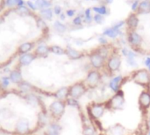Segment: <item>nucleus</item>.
I'll return each mask as SVG.
<instances>
[{"label": "nucleus", "mask_w": 150, "mask_h": 135, "mask_svg": "<svg viewBox=\"0 0 150 135\" xmlns=\"http://www.w3.org/2000/svg\"><path fill=\"white\" fill-rule=\"evenodd\" d=\"M98 40H99V42L101 43V45H103V46H105V45L107 44V40H106L105 37H104V36L99 37V38H98Z\"/></svg>", "instance_id": "40"}, {"label": "nucleus", "mask_w": 150, "mask_h": 135, "mask_svg": "<svg viewBox=\"0 0 150 135\" xmlns=\"http://www.w3.org/2000/svg\"><path fill=\"white\" fill-rule=\"evenodd\" d=\"M40 17H42V18L47 19V20H51L52 18H53V11L50 8L40 10Z\"/></svg>", "instance_id": "20"}, {"label": "nucleus", "mask_w": 150, "mask_h": 135, "mask_svg": "<svg viewBox=\"0 0 150 135\" xmlns=\"http://www.w3.org/2000/svg\"><path fill=\"white\" fill-rule=\"evenodd\" d=\"M124 132H125L124 127L118 124V125L112 126L109 129V131L107 132V134L108 135H124Z\"/></svg>", "instance_id": "12"}, {"label": "nucleus", "mask_w": 150, "mask_h": 135, "mask_svg": "<svg viewBox=\"0 0 150 135\" xmlns=\"http://www.w3.org/2000/svg\"><path fill=\"white\" fill-rule=\"evenodd\" d=\"M73 24H74L75 26H80V25L82 24V18H81V17H76V18H75L74 20H73Z\"/></svg>", "instance_id": "38"}, {"label": "nucleus", "mask_w": 150, "mask_h": 135, "mask_svg": "<svg viewBox=\"0 0 150 135\" xmlns=\"http://www.w3.org/2000/svg\"><path fill=\"white\" fill-rule=\"evenodd\" d=\"M106 104L105 102L104 103H92L89 108V114L90 116L94 119V120H97L100 118L103 117L104 110H106Z\"/></svg>", "instance_id": "3"}, {"label": "nucleus", "mask_w": 150, "mask_h": 135, "mask_svg": "<svg viewBox=\"0 0 150 135\" xmlns=\"http://www.w3.org/2000/svg\"><path fill=\"white\" fill-rule=\"evenodd\" d=\"M11 78H12V81L17 82V81H18L20 79V74L18 72H17V71H14V72H12L11 74Z\"/></svg>", "instance_id": "31"}, {"label": "nucleus", "mask_w": 150, "mask_h": 135, "mask_svg": "<svg viewBox=\"0 0 150 135\" xmlns=\"http://www.w3.org/2000/svg\"><path fill=\"white\" fill-rule=\"evenodd\" d=\"M85 18H86V21L91 22V9H87L85 11Z\"/></svg>", "instance_id": "37"}, {"label": "nucleus", "mask_w": 150, "mask_h": 135, "mask_svg": "<svg viewBox=\"0 0 150 135\" xmlns=\"http://www.w3.org/2000/svg\"><path fill=\"white\" fill-rule=\"evenodd\" d=\"M123 81H124V77L122 76H116L110 80L109 88L114 93H116L119 89H121L120 88H121V84L123 83Z\"/></svg>", "instance_id": "10"}, {"label": "nucleus", "mask_w": 150, "mask_h": 135, "mask_svg": "<svg viewBox=\"0 0 150 135\" xmlns=\"http://www.w3.org/2000/svg\"><path fill=\"white\" fill-rule=\"evenodd\" d=\"M82 133H83V135H95L96 134V130L92 125H85L84 127H83Z\"/></svg>", "instance_id": "26"}, {"label": "nucleus", "mask_w": 150, "mask_h": 135, "mask_svg": "<svg viewBox=\"0 0 150 135\" xmlns=\"http://www.w3.org/2000/svg\"><path fill=\"white\" fill-rule=\"evenodd\" d=\"M144 63H145V65L148 68L149 70H150V57H147L145 59V61H144Z\"/></svg>", "instance_id": "42"}, {"label": "nucleus", "mask_w": 150, "mask_h": 135, "mask_svg": "<svg viewBox=\"0 0 150 135\" xmlns=\"http://www.w3.org/2000/svg\"><path fill=\"white\" fill-rule=\"evenodd\" d=\"M35 5H36L37 8L40 9V10L48 9L52 5L51 2L48 1V0H36Z\"/></svg>", "instance_id": "17"}, {"label": "nucleus", "mask_w": 150, "mask_h": 135, "mask_svg": "<svg viewBox=\"0 0 150 135\" xmlns=\"http://www.w3.org/2000/svg\"><path fill=\"white\" fill-rule=\"evenodd\" d=\"M49 48L47 47L46 45H40L38 46V48H36L35 53L39 55H48V53L49 52Z\"/></svg>", "instance_id": "22"}, {"label": "nucleus", "mask_w": 150, "mask_h": 135, "mask_svg": "<svg viewBox=\"0 0 150 135\" xmlns=\"http://www.w3.org/2000/svg\"><path fill=\"white\" fill-rule=\"evenodd\" d=\"M55 97L59 99V100H63V99H67L69 97V88L63 87L61 88L60 89L55 92Z\"/></svg>", "instance_id": "15"}, {"label": "nucleus", "mask_w": 150, "mask_h": 135, "mask_svg": "<svg viewBox=\"0 0 150 135\" xmlns=\"http://www.w3.org/2000/svg\"><path fill=\"white\" fill-rule=\"evenodd\" d=\"M61 127L57 124H52L48 128V135H59Z\"/></svg>", "instance_id": "21"}, {"label": "nucleus", "mask_w": 150, "mask_h": 135, "mask_svg": "<svg viewBox=\"0 0 150 135\" xmlns=\"http://www.w3.org/2000/svg\"><path fill=\"white\" fill-rule=\"evenodd\" d=\"M66 104L71 107H79V103L77 101V99L73 98V97H68L66 99Z\"/></svg>", "instance_id": "28"}, {"label": "nucleus", "mask_w": 150, "mask_h": 135, "mask_svg": "<svg viewBox=\"0 0 150 135\" xmlns=\"http://www.w3.org/2000/svg\"><path fill=\"white\" fill-rule=\"evenodd\" d=\"M50 110L55 118H61L65 110V103L61 100L55 101L50 105Z\"/></svg>", "instance_id": "6"}, {"label": "nucleus", "mask_w": 150, "mask_h": 135, "mask_svg": "<svg viewBox=\"0 0 150 135\" xmlns=\"http://www.w3.org/2000/svg\"><path fill=\"white\" fill-rule=\"evenodd\" d=\"M137 8H139V3H138V1H135V2L133 4V5H132V10H133V11H136Z\"/></svg>", "instance_id": "44"}, {"label": "nucleus", "mask_w": 150, "mask_h": 135, "mask_svg": "<svg viewBox=\"0 0 150 135\" xmlns=\"http://www.w3.org/2000/svg\"><path fill=\"white\" fill-rule=\"evenodd\" d=\"M3 21H4V20H3V18H2L1 17H0V25H1V24L3 23Z\"/></svg>", "instance_id": "50"}, {"label": "nucleus", "mask_w": 150, "mask_h": 135, "mask_svg": "<svg viewBox=\"0 0 150 135\" xmlns=\"http://www.w3.org/2000/svg\"><path fill=\"white\" fill-rule=\"evenodd\" d=\"M126 24L128 26V27L131 29H135L138 27L139 24V19L136 17L135 14H131L129 17H128L127 20H126Z\"/></svg>", "instance_id": "14"}, {"label": "nucleus", "mask_w": 150, "mask_h": 135, "mask_svg": "<svg viewBox=\"0 0 150 135\" xmlns=\"http://www.w3.org/2000/svg\"><path fill=\"white\" fill-rule=\"evenodd\" d=\"M139 105L141 110H147L150 107V92L144 91L139 97Z\"/></svg>", "instance_id": "9"}, {"label": "nucleus", "mask_w": 150, "mask_h": 135, "mask_svg": "<svg viewBox=\"0 0 150 135\" xmlns=\"http://www.w3.org/2000/svg\"><path fill=\"white\" fill-rule=\"evenodd\" d=\"M65 51H66V55H67L71 60H78V59H80V58L82 57V53H80L79 51H77V50L72 48H70V47H69Z\"/></svg>", "instance_id": "13"}, {"label": "nucleus", "mask_w": 150, "mask_h": 135, "mask_svg": "<svg viewBox=\"0 0 150 135\" xmlns=\"http://www.w3.org/2000/svg\"><path fill=\"white\" fill-rule=\"evenodd\" d=\"M16 1H17V6L18 7L24 5V0H16Z\"/></svg>", "instance_id": "46"}, {"label": "nucleus", "mask_w": 150, "mask_h": 135, "mask_svg": "<svg viewBox=\"0 0 150 135\" xmlns=\"http://www.w3.org/2000/svg\"><path fill=\"white\" fill-rule=\"evenodd\" d=\"M106 2L108 3V4H111V3L113 2V0H106Z\"/></svg>", "instance_id": "49"}, {"label": "nucleus", "mask_w": 150, "mask_h": 135, "mask_svg": "<svg viewBox=\"0 0 150 135\" xmlns=\"http://www.w3.org/2000/svg\"><path fill=\"white\" fill-rule=\"evenodd\" d=\"M54 12H55L56 15H60V14L61 13V6L55 5V6L54 7Z\"/></svg>", "instance_id": "39"}, {"label": "nucleus", "mask_w": 150, "mask_h": 135, "mask_svg": "<svg viewBox=\"0 0 150 135\" xmlns=\"http://www.w3.org/2000/svg\"><path fill=\"white\" fill-rule=\"evenodd\" d=\"M103 34L105 35V36H108V37H110V38L114 39V38L118 37L119 34H121V33H120L119 30H117V29L112 27V28H107V29H105V30L104 31Z\"/></svg>", "instance_id": "16"}, {"label": "nucleus", "mask_w": 150, "mask_h": 135, "mask_svg": "<svg viewBox=\"0 0 150 135\" xmlns=\"http://www.w3.org/2000/svg\"><path fill=\"white\" fill-rule=\"evenodd\" d=\"M104 59L100 56L96 52H93L90 55V62H91V65L96 70H98V69H101V68L104 67Z\"/></svg>", "instance_id": "8"}, {"label": "nucleus", "mask_w": 150, "mask_h": 135, "mask_svg": "<svg viewBox=\"0 0 150 135\" xmlns=\"http://www.w3.org/2000/svg\"><path fill=\"white\" fill-rule=\"evenodd\" d=\"M86 91L87 87L84 84V82H76L69 88V97L78 99L86 93Z\"/></svg>", "instance_id": "5"}, {"label": "nucleus", "mask_w": 150, "mask_h": 135, "mask_svg": "<svg viewBox=\"0 0 150 135\" xmlns=\"http://www.w3.org/2000/svg\"><path fill=\"white\" fill-rule=\"evenodd\" d=\"M127 40H128V41H129V43L132 45L133 47H134V48L140 47L141 42H142L141 36L138 33L134 32V31H132V32H130L129 33H128Z\"/></svg>", "instance_id": "11"}, {"label": "nucleus", "mask_w": 150, "mask_h": 135, "mask_svg": "<svg viewBox=\"0 0 150 135\" xmlns=\"http://www.w3.org/2000/svg\"><path fill=\"white\" fill-rule=\"evenodd\" d=\"M16 12L18 14H28L29 13V9H28V7L23 5V6H20V7H17Z\"/></svg>", "instance_id": "29"}, {"label": "nucleus", "mask_w": 150, "mask_h": 135, "mask_svg": "<svg viewBox=\"0 0 150 135\" xmlns=\"http://www.w3.org/2000/svg\"><path fill=\"white\" fill-rule=\"evenodd\" d=\"M132 79L135 83L146 89H148L150 86V73L147 70L141 69V70H136L133 74Z\"/></svg>", "instance_id": "1"}, {"label": "nucleus", "mask_w": 150, "mask_h": 135, "mask_svg": "<svg viewBox=\"0 0 150 135\" xmlns=\"http://www.w3.org/2000/svg\"><path fill=\"white\" fill-rule=\"evenodd\" d=\"M102 79V76L101 74L96 70H92L91 71L88 72L87 76L85 78V85H86L87 88L90 89H94L97 88L98 86V84L100 83Z\"/></svg>", "instance_id": "4"}, {"label": "nucleus", "mask_w": 150, "mask_h": 135, "mask_svg": "<svg viewBox=\"0 0 150 135\" xmlns=\"http://www.w3.org/2000/svg\"><path fill=\"white\" fill-rule=\"evenodd\" d=\"M5 5L8 7H13L17 5V1L16 0H5Z\"/></svg>", "instance_id": "35"}, {"label": "nucleus", "mask_w": 150, "mask_h": 135, "mask_svg": "<svg viewBox=\"0 0 150 135\" xmlns=\"http://www.w3.org/2000/svg\"><path fill=\"white\" fill-rule=\"evenodd\" d=\"M34 59V56L32 54H25L19 58V62L22 65H28L30 64Z\"/></svg>", "instance_id": "18"}, {"label": "nucleus", "mask_w": 150, "mask_h": 135, "mask_svg": "<svg viewBox=\"0 0 150 135\" xmlns=\"http://www.w3.org/2000/svg\"><path fill=\"white\" fill-rule=\"evenodd\" d=\"M139 12L140 13H148L150 12V2L149 1H143L139 5Z\"/></svg>", "instance_id": "19"}, {"label": "nucleus", "mask_w": 150, "mask_h": 135, "mask_svg": "<svg viewBox=\"0 0 150 135\" xmlns=\"http://www.w3.org/2000/svg\"><path fill=\"white\" fill-rule=\"evenodd\" d=\"M60 18H61V19L64 20V19H65V15H64L63 13H61L60 14Z\"/></svg>", "instance_id": "47"}, {"label": "nucleus", "mask_w": 150, "mask_h": 135, "mask_svg": "<svg viewBox=\"0 0 150 135\" xmlns=\"http://www.w3.org/2000/svg\"><path fill=\"white\" fill-rule=\"evenodd\" d=\"M27 7H28L29 9H31V10H33V11H36V10L38 9L37 6H36V5H35L33 2L30 1V0L27 1Z\"/></svg>", "instance_id": "32"}, {"label": "nucleus", "mask_w": 150, "mask_h": 135, "mask_svg": "<svg viewBox=\"0 0 150 135\" xmlns=\"http://www.w3.org/2000/svg\"><path fill=\"white\" fill-rule=\"evenodd\" d=\"M94 20H95L96 23L101 24L102 22H103V20H104V18H103L102 15H100V14H96V15L94 16Z\"/></svg>", "instance_id": "34"}, {"label": "nucleus", "mask_w": 150, "mask_h": 135, "mask_svg": "<svg viewBox=\"0 0 150 135\" xmlns=\"http://www.w3.org/2000/svg\"><path fill=\"white\" fill-rule=\"evenodd\" d=\"M54 27H55V30L56 31V32H58V33H64L66 31V26L65 25H63L62 23H61L60 21H58V20H56L55 23H54Z\"/></svg>", "instance_id": "25"}, {"label": "nucleus", "mask_w": 150, "mask_h": 135, "mask_svg": "<svg viewBox=\"0 0 150 135\" xmlns=\"http://www.w3.org/2000/svg\"><path fill=\"white\" fill-rule=\"evenodd\" d=\"M124 104H125V98H124V91L122 89H119L112 98L105 102L106 108L111 110H122Z\"/></svg>", "instance_id": "2"}, {"label": "nucleus", "mask_w": 150, "mask_h": 135, "mask_svg": "<svg viewBox=\"0 0 150 135\" xmlns=\"http://www.w3.org/2000/svg\"><path fill=\"white\" fill-rule=\"evenodd\" d=\"M127 58V63L129 64L131 67H137V63L134 60V58H132V57H126Z\"/></svg>", "instance_id": "33"}, {"label": "nucleus", "mask_w": 150, "mask_h": 135, "mask_svg": "<svg viewBox=\"0 0 150 135\" xmlns=\"http://www.w3.org/2000/svg\"><path fill=\"white\" fill-rule=\"evenodd\" d=\"M96 53H97L100 56H102L104 60L108 57V55H109V48L105 47V46H102L101 48H97L96 51Z\"/></svg>", "instance_id": "23"}, {"label": "nucleus", "mask_w": 150, "mask_h": 135, "mask_svg": "<svg viewBox=\"0 0 150 135\" xmlns=\"http://www.w3.org/2000/svg\"><path fill=\"white\" fill-rule=\"evenodd\" d=\"M122 55H124V56H125V57H127V55H128V53H129V50H128L127 48H122Z\"/></svg>", "instance_id": "45"}, {"label": "nucleus", "mask_w": 150, "mask_h": 135, "mask_svg": "<svg viewBox=\"0 0 150 135\" xmlns=\"http://www.w3.org/2000/svg\"><path fill=\"white\" fill-rule=\"evenodd\" d=\"M37 26L40 28H46L47 27L46 23L44 22V20H42V19H38L37 20Z\"/></svg>", "instance_id": "36"}, {"label": "nucleus", "mask_w": 150, "mask_h": 135, "mask_svg": "<svg viewBox=\"0 0 150 135\" xmlns=\"http://www.w3.org/2000/svg\"><path fill=\"white\" fill-rule=\"evenodd\" d=\"M147 126H148V128H149V130H150V119H149L148 121H147Z\"/></svg>", "instance_id": "48"}, {"label": "nucleus", "mask_w": 150, "mask_h": 135, "mask_svg": "<svg viewBox=\"0 0 150 135\" xmlns=\"http://www.w3.org/2000/svg\"><path fill=\"white\" fill-rule=\"evenodd\" d=\"M149 73H150V70H149Z\"/></svg>", "instance_id": "52"}, {"label": "nucleus", "mask_w": 150, "mask_h": 135, "mask_svg": "<svg viewBox=\"0 0 150 135\" xmlns=\"http://www.w3.org/2000/svg\"><path fill=\"white\" fill-rule=\"evenodd\" d=\"M33 48V44L30 42H26L23 43L21 46L19 47V52L21 54H27Z\"/></svg>", "instance_id": "24"}, {"label": "nucleus", "mask_w": 150, "mask_h": 135, "mask_svg": "<svg viewBox=\"0 0 150 135\" xmlns=\"http://www.w3.org/2000/svg\"><path fill=\"white\" fill-rule=\"evenodd\" d=\"M49 50L53 54H55V55H62L64 54H66V51L64 50L62 48L59 47V46H52V47L49 48Z\"/></svg>", "instance_id": "27"}, {"label": "nucleus", "mask_w": 150, "mask_h": 135, "mask_svg": "<svg viewBox=\"0 0 150 135\" xmlns=\"http://www.w3.org/2000/svg\"><path fill=\"white\" fill-rule=\"evenodd\" d=\"M146 135H150V130H148L147 131V134Z\"/></svg>", "instance_id": "51"}, {"label": "nucleus", "mask_w": 150, "mask_h": 135, "mask_svg": "<svg viewBox=\"0 0 150 135\" xmlns=\"http://www.w3.org/2000/svg\"><path fill=\"white\" fill-rule=\"evenodd\" d=\"M123 25H124V22H123V21H120V22H119V23H117V24H115V25L113 26V28H115V29H117V30H119V28H120Z\"/></svg>", "instance_id": "41"}, {"label": "nucleus", "mask_w": 150, "mask_h": 135, "mask_svg": "<svg viewBox=\"0 0 150 135\" xmlns=\"http://www.w3.org/2000/svg\"><path fill=\"white\" fill-rule=\"evenodd\" d=\"M75 10H68L67 12H66V14H67V16H69V17H72V16H74L75 15Z\"/></svg>", "instance_id": "43"}, {"label": "nucleus", "mask_w": 150, "mask_h": 135, "mask_svg": "<svg viewBox=\"0 0 150 135\" xmlns=\"http://www.w3.org/2000/svg\"><path fill=\"white\" fill-rule=\"evenodd\" d=\"M120 66H121V60L118 55H112L108 59V61H107V63H106L107 70H108L111 73L118 71L119 70Z\"/></svg>", "instance_id": "7"}, {"label": "nucleus", "mask_w": 150, "mask_h": 135, "mask_svg": "<svg viewBox=\"0 0 150 135\" xmlns=\"http://www.w3.org/2000/svg\"><path fill=\"white\" fill-rule=\"evenodd\" d=\"M93 11L96 12L97 13L100 14V15H104L107 13V10H106V7L105 6H100V7H94L93 8Z\"/></svg>", "instance_id": "30"}]
</instances>
